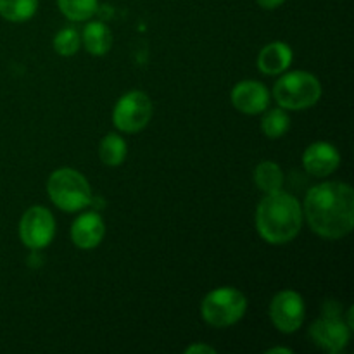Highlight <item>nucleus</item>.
<instances>
[{"instance_id": "obj_9", "label": "nucleus", "mask_w": 354, "mask_h": 354, "mask_svg": "<svg viewBox=\"0 0 354 354\" xmlns=\"http://www.w3.org/2000/svg\"><path fill=\"white\" fill-rule=\"evenodd\" d=\"M310 335L318 348L337 354L344 351L351 335V327L335 315L325 313L310 327Z\"/></svg>"}, {"instance_id": "obj_22", "label": "nucleus", "mask_w": 354, "mask_h": 354, "mask_svg": "<svg viewBox=\"0 0 354 354\" xmlns=\"http://www.w3.org/2000/svg\"><path fill=\"white\" fill-rule=\"evenodd\" d=\"M256 2H258V6L263 7V9L273 10V9H277V7L282 6L286 0H256Z\"/></svg>"}, {"instance_id": "obj_7", "label": "nucleus", "mask_w": 354, "mask_h": 354, "mask_svg": "<svg viewBox=\"0 0 354 354\" xmlns=\"http://www.w3.org/2000/svg\"><path fill=\"white\" fill-rule=\"evenodd\" d=\"M54 214L44 206H33L23 214L19 221V239L26 248L38 251L54 241Z\"/></svg>"}, {"instance_id": "obj_12", "label": "nucleus", "mask_w": 354, "mask_h": 354, "mask_svg": "<svg viewBox=\"0 0 354 354\" xmlns=\"http://www.w3.org/2000/svg\"><path fill=\"white\" fill-rule=\"evenodd\" d=\"M106 235V225L97 213H85L73 221L71 241L78 249H95Z\"/></svg>"}, {"instance_id": "obj_21", "label": "nucleus", "mask_w": 354, "mask_h": 354, "mask_svg": "<svg viewBox=\"0 0 354 354\" xmlns=\"http://www.w3.org/2000/svg\"><path fill=\"white\" fill-rule=\"evenodd\" d=\"M185 353H187V354H196V353L213 354V353H216V351H214V349L211 348V346H206V344H192V346H189V348L185 349Z\"/></svg>"}, {"instance_id": "obj_15", "label": "nucleus", "mask_w": 354, "mask_h": 354, "mask_svg": "<svg viewBox=\"0 0 354 354\" xmlns=\"http://www.w3.org/2000/svg\"><path fill=\"white\" fill-rule=\"evenodd\" d=\"M254 183L261 192L273 194L282 190L283 187V173L277 162L263 161L254 169Z\"/></svg>"}, {"instance_id": "obj_16", "label": "nucleus", "mask_w": 354, "mask_h": 354, "mask_svg": "<svg viewBox=\"0 0 354 354\" xmlns=\"http://www.w3.org/2000/svg\"><path fill=\"white\" fill-rule=\"evenodd\" d=\"M127 142H124L123 137H120L118 133H107L106 137L100 140L99 156L106 166L123 165V161L127 159Z\"/></svg>"}, {"instance_id": "obj_11", "label": "nucleus", "mask_w": 354, "mask_h": 354, "mask_svg": "<svg viewBox=\"0 0 354 354\" xmlns=\"http://www.w3.org/2000/svg\"><path fill=\"white\" fill-rule=\"evenodd\" d=\"M232 104L241 113L254 116V114L268 109L270 92L263 83L254 82V80H244L232 90Z\"/></svg>"}, {"instance_id": "obj_18", "label": "nucleus", "mask_w": 354, "mask_h": 354, "mask_svg": "<svg viewBox=\"0 0 354 354\" xmlns=\"http://www.w3.org/2000/svg\"><path fill=\"white\" fill-rule=\"evenodd\" d=\"M290 118L282 107L266 111V114L261 120V130L268 138H280L289 131Z\"/></svg>"}, {"instance_id": "obj_8", "label": "nucleus", "mask_w": 354, "mask_h": 354, "mask_svg": "<svg viewBox=\"0 0 354 354\" xmlns=\"http://www.w3.org/2000/svg\"><path fill=\"white\" fill-rule=\"evenodd\" d=\"M306 315L304 299L296 290H280L270 303V318L283 334L299 330Z\"/></svg>"}, {"instance_id": "obj_13", "label": "nucleus", "mask_w": 354, "mask_h": 354, "mask_svg": "<svg viewBox=\"0 0 354 354\" xmlns=\"http://www.w3.org/2000/svg\"><path fill=\"white\" fill-rule=\"evenodd\" d=\"M292 48L283 41L265 45L258 55V68L265 75H282L292 64Z\"/></svg>"}, {"instance_id": "obj_20", "label": "nucleus", "mask_w": 354, "mask_h": 354, "mask_svg": "<svg viewBox=\"0 0 354 354\" xmlns=\"http://www.w3.org/2000/svg\"><path fill=\"white\" fill-rule=\"evenodd\" d=\"M82 45V35L73 26L62 28L54 37V50L62 57H71L80 50Z\"/></svg>"}, {"instance_id": "obj_19", "label": "nucleus", "mask_w": 354, "mask_h": 354, "mask_svg": "<svg viewBox=\"0 0 354 354\" xmlns=\"http://www.w3.org/2000/svg\"><path fill=\"white\" fill-rule=\"evenodd\" d=\"M59 10L69 21H86L95 14L99 0H57Z\"/></svg>"}, {"instance_id": "obj_1", "label": "nucleus", "mask_w": 354, "mask_h": 354, "mask_svg": "<svg viewBox=\"0 0 354 354\" xmlns=\"http://www.w3.org/2000/svg\"><path fill=\"white\" fill-rule=\"evenodd\" d=\"M303 214L311 230L328 241L346 237L354 225V192L344 182H324L310 189Z\"/></svg>"}, {"instance_id": "obj_23", "label": "nucleus", "mask_w": 354, "mask_h": 354, "mask_svg": "<svg viewBox=\"0 0 354 354\" xmlns=\"http://www.w3.org/2000/svg\"><path fill=\"white\" fill-rule=\"evenodd\" d=\"M268 354H277V353H283V354H292V349L289 348H272L266 351Z\"/></svg>"}, {"instance_id": "obj_17", "label": "nucleus", "mask_w": 354, "mask_h": 354, "mask_svg": "<svg viewBox=\"0 0 354 354\" xmlns=\"http://www.w3.org/2000/svg\"><path fill=\"white\" fill-rule=\"evenodd\" d=\"M38 9V0H0V16L10 23L31 19Z\"/></svg>"}, {"instance_id": "obj_4", "label": "nucleus", "mask_w": 354, "mask_h": 354, "mask_svg": "<svg viewBox=\"0 0 354 354\" xmlns=\"http://www.w3.org/2000/svg\"><path fill=\"white\" fill-rule=\"evenodd\" d=\"M47 194L62 211L75 213L92 201V189L85 176L73 168H59L48 176Z\"/></svg>"}, {"instance_id": "obj_3", "label": "nucleus", "mask_w": 354, "mask_h": 354, "mask_svg": "<svg viewBox=\"0 0 354 354\" xmlns=\"http://www.w3.org/2000/svg\"><path fill=\"white\" fill-rule=\"evenodd\" d=\"M277 104L286 111L310 109L320 100L322 85L315 75L308 71H292L280 76L273 86Z\"/></svg>"}, {"instance_id": "obj_14", "label": "nucleus", "mask_w": 354, "mask_h": 354, "mask_svg": "<svg viewBox=\"0 0 354 354\" xmlns=\"http://www.w3.org/2000/svg\"><path fill=\"white\" fill-rule=\"evenodd\" d=\"M82 41L86 52L92 55H106L113 45V33L100 21H92L83 28Z\"/></svg>"}, {"instance_id": "obj_6", "label": "nucleus", "mask_w": 354, "mask_h": 354, "mask_svg": "<svg viewBox=\"0 0 354 354\" xmlns=\"http://www.w3.org/2000/svg\"><path fill=\"white\" fill-rule=\"evenodd\" d=\"M152 118V102L142 90H131L120 97L113 111V123L123 133H138Z\"/></svg>"}, {"instance_id": "obj_5", "label": "nucleus", "mask_w": 354, "mask_h": 354, "mask_svg": "<svg viewBox=\"0 0 354 354\" xmlns=\"http://www.w3.org/2000/svg\"><path fill=\"white\" fill-rule=\"evenodd\" d=\"M248 310V299L234 287H220L207 294L201 304V315L211 327L227 328L242 320Z\"/></svg>"}, {"instance_id": "obj_10", "label": "nucleus", "mask_w": 354, "mask_h": 354, "mask_svg": "<svg viewBox=\"0 0 354 354\" xmlns=\"http://www.w3.org/2000/svg\"><path fill=\"white\" fill-rule=\"evenodd\" d=\"M303 166L311 176L324 178L341 166V154L337 147L328 142H315L304 151Z\"/></svg>"}, {"instance_id": "obj_2", "label": "nucleus", "mask_w": 354, "mask_h": 354, "mask_svg": "<svg viewBox=\"0 0 354 354\" xmlns=\"http://www.w3.org/2000/svg\"><path fill=\"white\" fill-rule=\"evenodd\" d=\"M303 207L290 194H266L256 209V230L268 244H287L294 241L303 227Z\"/></svg>"}]
</instances>
